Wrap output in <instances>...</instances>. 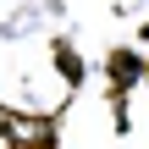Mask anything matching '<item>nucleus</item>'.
<instances>
[{
  "instance_id": "1",
  "label": "nucleus",
  "mask_w": 149,
  "mask_h": 149,
  "mask_svg": "<svg viewBox=\"0 0 149 149\" xmlns=\"http://www.w3.org/2000/svg\"><path fill=\"white\" fill-rule=\"evenodd\" d=\"M0 133H6L17 149H50V127H44V122H28V116H6Z\"/></svg>"
}]
</instances>
